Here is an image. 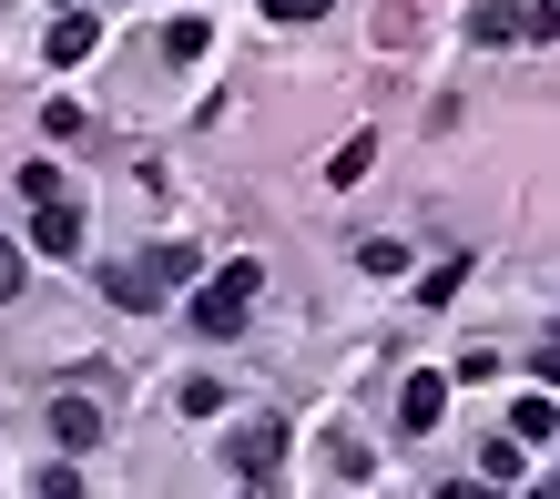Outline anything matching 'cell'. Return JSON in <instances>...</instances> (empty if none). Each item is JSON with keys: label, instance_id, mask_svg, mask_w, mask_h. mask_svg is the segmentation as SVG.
<instances>
[{"label": "cell", "instance_id": "20", "mask_svg": "<svg viewBox=\"0 0 560 499\" xmlns=\"http://www.w3.org/2000/svg\"><path fill=\"white\" fill-rule=\"evenodd\" d=\"M51 11H82V0H51Z\"/></svg>", "mask_w": 560, "mask_h": 499}, {"label": "cell", "instance_id": "21", "mask_svg": "<svg viewBox=\"0 0 560 499\" xmlns=\"http://www.w3.org/2000/svg\"><path fill=\"white\" fill-rule=\"evenodd\" d=\"M550 347H560V326H550Z\"/></svg>", "mask_w": 560, "mask_h": 499}, {"label": "cell", "instance_id": "6", "mask_svg": "<svg viewBox=\"0 0 560 499\" xmlns=\"http://www.w3.org/2000/svg\"><path fill=\"white\" fill-rule=\"evenodd\" d=\"M92 42H103V21H92V11H51V72H72V61H92Z\"/></svg>", "mask_w": 560, "mask_h": 499}, {"label": "cell", "instance_id": "10", "mask_svg": "<svg viewBox=\"0 0 560 499\" xmlns=\"http://www.w3.org/2000/svg\"><path fill=\"white\" fill-rule=\"evenodd\" d=\"M510 439H560V408H550V397H520V408H510Z\"/></svg>", "mask_w": 560, "mask_h": 499}, {"label": "cell", "instance_id": "1", "mask_svg": "<svg viewBox=\"0 0 560 499\" xmlns=\"http://www.w3.org/2000/svg\"><path fill=\"white\" fill-rule=\"evenodd\" d=\"M194 276H205V255H194V245H153V255H133V265H103V295H113V306H163V295H174V286H194Z\"/></svg>", "mask_w": 560, "mask_h": 499}, {"label": "cell", "instance_id": "17", "mask_svg": "<svg viewBox=\"0 0 560 499\" xmlns=\"http://www.w3.org/2000/svg\"><path fill=\"white\" fill-rule=\"evenodd\" d=\"M21 276H31V265H21V245L0 235V295H21Z\"/></svg>", "mask_w": 560, "mask_h": 499}, {"label": "cell", "instance_id": "4", "mask_svg": "<svg viewBox=\"0 0 560 499\" xmlns=\"http://www.w3.org/2000/svg\"><path fill=\"white\" fill-rule=\"evenodd\" d=\"M51 439L61 449H92V439H103V397H92V387H61L51 397Z\"/></svg>", "mask_w": 560, "mask_h": 499}, {"label": "cell", "instance_id": "7", "mask_svg": "<svg viewBox=\"0 0 560 499\" xmlns=\"http://www.w3.org/2000/svg\"><path fill=\"white\" fill-rule=\"evenodd\" d=\"M439 418H448V378H408V387H398V428H408V439H428Z\"/></svg>", "mask_w": 560, "mask_h": 499}, {"label": "cell", "instance_id": "11", "mask_svg": "<svg viewBox=\"0 0 560 499\" xmlns=\"http://www.w3.org/2000/svg\"><path fill=\"white\" fill-rule=\"evenodd\" d=\"M458 276H469V255H448V265H428V276H418V306H448V295H458Z\"/></svg>", "mask_w": 560, "mask_h": 499}, {"label": "cell", "instance_id": "5", "mask_svg": "<svg viewBox=\"0 0 560 499\" xmlns=\"http://www.w3.org/2000/svg\"><path fill=\"white\" fill-rule=\"evenodd\" d=\"M31 255H82V205H31Z\"/></svg>", "mask_w": 560, "mask_h": 499}, {"label": "cell", "instance_id": "14", "mask_svg": "<svg viewBox=\"0 0 560 499\" xmlns=\"http://www.w3.org/2000/svg\"><path fill=\"white\" fill-rule=\"evenodd\" d=\"M174 408H184V418H214V408H224V387H214V378H184V387H174Z\"/></svg>", "mask_w": 560, "mask_h": 499}, {"label": "cell", "instance_id": "19", "mask_svg": "<svg viewBox=\"0 0 560 499\" xmlns=\"http://www.w3.org/2000/svg\"><path fill=\"white\" fill-rule=\"evenodd\" d=\"M530 499H560V479H550V489H530Z\"/></svg>", "mask_w": 560, "mask_h": 499}, {"label": "cell", "instance_id": "18", "mask_svg": "<svg viewBox=\"0 0 560 499\" xmlns=\"http://www.w3.org/2000/svg\"><path fill=\"white\" fill-rule=\"evenodd\" d=\"M448 499H500V479H448Z\"/></svg>", "mask_w": 560, "mask_h": 499}, {"label": "cell", "instance_id": "15", "mask_svg": "<svg viewBox=\"0 0 560 499\" xmlns=\"http://www.w3.org/2000/svg\"><path fill=\"white\" fill-rule=\"evenodd\" d=\"M42 499H82V469H72V449H61L51 469H42Z\"/></svg>", "mask_w": 560, "mask_h": 499}, {"label": "cell", "instance_id": "13", "mask_svg": "<svg viewBox=\"0 0 560 499\" xmlns=\"http://www.w3.org/2000/svg\"><path fill=\"white\" fill-rule=\"evenodd\" d=\"M357 265H368V276H398L408 245H398V235H368V245H357Z\"/></svg>", "mask_w": 560, "mask_h": 499}, {"label": "cell", "instance_id": "8", "mask_svg": "<svg viewBox=\"0 0 560 499\" xmlns=\"http://www.w3.org/2000/svg\"><path fill=\"white\" fill-rule=\"evenodd\" d=\"M469 42H479V51H500V42H530V11H510V0H479V11H469Z\"/></svg>", "mask_w": 560, "mask_h": 499}, {"label": "cell", "instance_id": "16", "mask_svg": "<svg viewBox=\"0 0 560 499\" xmlns=\"http://www.w3.org/2000/svg\"><path fill=\"white\" fill-rule=\"evenodd\" d=\"M266 21H285V31L295 21H326V0H266Z\"/></svg>", "mask_w": 560, "mask_h": 499}, {"label": "cell", "instance_id": "9", "mask_svg": "<svg viewBox=\"0 0 560 499\" xmlns=\"http://www.w3.org/2000/svg\"><path fill=\"white\" fill-rule=\"evenodd\" d=\"M368 163H377V132H347V143L326 153V184H368Z\"/></svg>", "mask_w": 560, "mask_h": 499}, {"label": "cell", "instance_id": "12", "mask_svg": "<svg viewBox=\"0 0 560 499\" xmlns=\"http://www.w3.org/2000/svg\"><path fill=\"white\" fill-rule=\"evenodd\" d=\"M205 42H214L205 21H163V61H205Z\"/></svg>", "mask_w": 560, "mask_h": 499}, {"label": "cell", "instance_id": "2", "mask_svg": "<svg viewBox=\"0 0 560 499\" xmlns=\"http://www.w3.org/2000/svg\"><path fill=\"white\" fill-rule=\"evenodd\" d=\"M255 265H224V276H205V295H194V326H205V337H235V326L255 316Z\"/></svg>", "mask_w": 560, "mask_h": 499}, {"label": "cell", "instance_id": "3", "mask_svg": "<svg viewBox=\"0 0 560 499\" xmlns=\"http://www.w3.org/2000/svg\"><path fill=\"white\" fill-rule=\"evenodd\" d=\"M224 459H235V479H245V489H266V479H276V459H285V428H276V418H245L235 439H224Z\"/></svg>", "mask_w": 560, "mask_h": 499}]
</instances>
